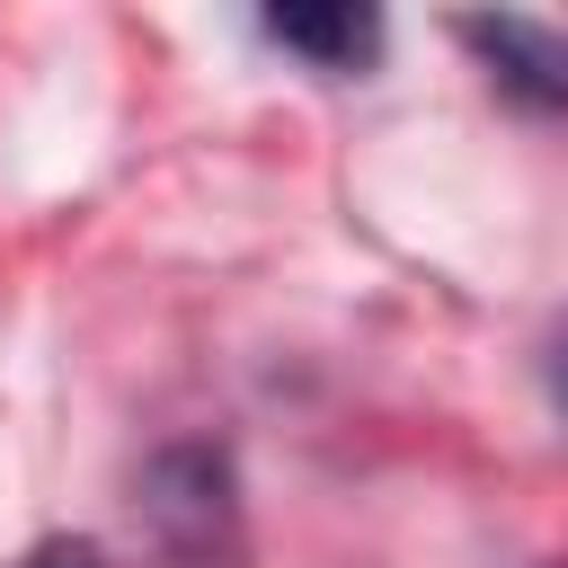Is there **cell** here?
<instances>
[{"instance_id": "6da1fadb", "label": "cell", "mask_w": 568, "mask_h": 568, "mask_svg": "<svg viewBox=\"0 0 568 568\" xmlns=\"http://www.w3.org/2000/svg\"><path fill=\"white\" fill-rule=\"evenodd\" d=\"M462 36H470V44L497 62V80L524 89L532 106H559V98H568V53H559L550 27H532V18H462Z\"/></svg>"}, {"instance_id": "7a4b0ae2", "label": "cell", "mask_w": 568, "mask_h": 568, "mask_svg": "<svg viewBox=\"0 0 568 568\" xmlns=\"http://www.w3.org/2000/svg\"><path fill=\"white\" fill-rule=\"evenodd\" d=\"M266 36L311 53L320 71H355L373 44H382V18L373 9H266Z\"/></svg>"}, {"instance_id": "3957f363", "label": "cell", "mask_w": 568, "mask_h": 568, "mask_svg": "<svg viewBox=\"0 0 568 568\" xmlns=\"http://www.w3.org/2000/svg\"><path fill=\"white\" fill-rule=\"evenodd\" d=\"M27 568H106V550L98 541H36Z\"/></svg>"}]
</instances>
